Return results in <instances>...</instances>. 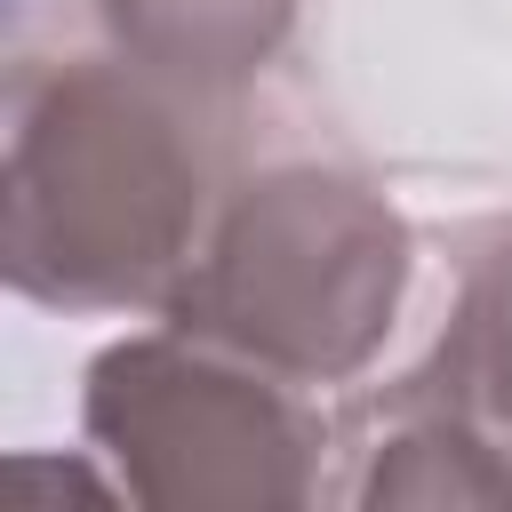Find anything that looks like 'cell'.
<instances>
[{"label":"cell","mask_w":512,"mask_h":512,"mask_svg":"<svg viewBox=\"0 0 512 512\" xmlns=\"http://www.w3.org/2000/svg\"><path fill=\"white\" fill-rule=\"evenodd\" d=\"M408 272L416 240L376 184L288 160L248 176L208 216L160 312L168 328L208 336L288 384H344L384 352Z\"/></svg>","instance_id":"7a4b0ae2"},{"label":"cell","mask_w":512,"mask_h":512,"mask_svg":"<svg viewBox=\"0 0 512 512\" xmlns=\"http://www.w3.org/2000/svg\"><path fill=\"white\" fill-rule=\"evenodd\" d=\"M352 504H512V448L432 376H408L360 440Z\"/></svg>","instance_id":"277c9868"},{"label":"cell","mask_w":512,"mask_h":512,"mask_svg":"<svg viewBox=\"0 0 512 512\" xmlns=\"http://www.w3.org/2000/svg\"><path fill=\"white\" fill-rule=\"evenodd\" d=\"M424 376L448 384L512 448V248H496L472 272V288H464V304H456V320H448V336H440Z\"/></svg>","instance_id":"8992f818"},{"label":"cell","mask_w":512,"mask_h":512,"mask_svg":"<svg viewBox=\"0 0 512 512\" xmlns=\"http://www.w3.org/2000/svg\"><path fill=\"white\" fill-rule=\"evenodd\" d=\"M192 80L128 56L24 64L8 88L0 256L8 288L48 312L160 304L192 264L216 200Z\"/></svg>","instance_id":"6da1fadb"},{"label":"cell","mask_w":512,"mask_h":512,"mask_svg":"<svg viewBox=\"0 0 512 512\" xmlns=\"http://www.w3.org/2000/svg\"><path fill=\"white\" fill-rule=\"evenodd\" d=\"M104 16L144 64L192 88H224L280 48L296 0H104Z\"/></svg>","instance_id":"5b68a950"},{"label":"cell","mask_w":512,"mask_h":512,"mask_svg":"<svg viewBox=\"0 0 512 512\" xmlns=\"http://www.w3.org/2000/svg\"><path fill=\"white\" fill-rule=\"evenodd\" d=\"M80 424L112 488L152 512H288L320 496L328 424L304 408V384L184 328L104 344Z\"/></svg>","instance_id":"3957f363"}]
</instances>
